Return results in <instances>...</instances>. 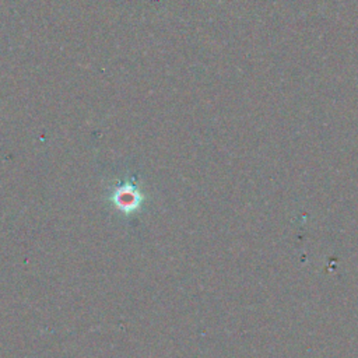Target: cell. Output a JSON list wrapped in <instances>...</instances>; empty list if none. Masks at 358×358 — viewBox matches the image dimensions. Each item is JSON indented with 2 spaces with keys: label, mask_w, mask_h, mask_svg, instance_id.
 Masks as SVG:
<instances>
[{
  "label": "cell",
  "mask_w": 358,
  "mask_h": 358,
  "mask_svg": "<svg viewBox=\"0 0 358 358\" xmlns=\"http://www.w3.org/2000/svg\"><path fill=\"white\" fill-rule=\"evenodd\" d=\"M110 200L117 210L123 213H131L137 210V207L140 206L141 193L138 192L134 183L124 182L113 189Z\"/></svg>",
  "instance_id": "cell-1"
}]
</instances>
